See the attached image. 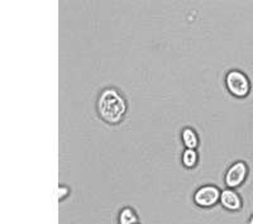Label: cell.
<instances>
[{
	"label": "cell",
	"mask_w": 253,
	"mask_h": 224,
	"mask_svg": "<svg viewBox=\"0 0 253 224\" xmlns=\"http://www.w3.org/2000/svg\"><path fill=\"white\" fill-rule=\"evenodd\" d=\"M225 87L236 98H246L251 91L250 79L239 70H230L225 75Z\"/></svg>",
	"instance_id": "obj_2"
},
{
	"label": "cell",
	"mask_w": 253,
	"mask_h": 224,
	"mask_svg": "<svg viewBox=\"0 0 253 224\" xmlns=\"http://www.w3.org/2000/svg\"><path fill=\"white\" fill-rule=\"evenodd\" d=\"M138 223V216L133 208L124 207L123 209L119 212L118 217V224H135Z\"/></svg>",
	"instance_id": "obj_7"
},
{
	"label": "cell",
	"mask_w": 253,
	"mask_h": 224,
	"mask_svg": "<svg viewBox=\"0 0 253 224\" xmlns=\"http://www.w3.org/2000/svg\"><path fill=\"white\" fill-rule=\"evenodd\" d=\"M70 193H71V191H70L69 186H66V185H60V186H58V200L63 201L70 195Z\"/></svg>",
	"instance_id": "obj_9"
},
{
	"label": "cell",
	"mask_w": 253,
	"mask_h": 224,
	"mask_svg": "<svg viewBox=\"0 0 253 224\" xmlns=\"http://www.w3.org/2000/svg\"><path fill=\"white\" fill-rule=\"evenodd\" d=\"M135 224H141V223H139V222H138V223H135Z\"/></svg>",
	"instance_id": "obj_11"
},
{
	"label": "cell",
	"mask_w": 253,
	"mask_h": 224,
	"mask_svg": "<svg viewBox=\"0 0 253 224\" xmlns=\"http://www.w3.org/2000/svg\"><path fill=\"white\" fill-rule=\"evenodd\" d=\"M221 207L224 209L229 210V212H238L243 207V200L239 196L234 189H225L221 191L220 194V201Z\"/></svg>",
	"instance_id": "obj_5"
},
{
	"label": "cell",
	"mask_w": 253,
	"mask_h": 224,
	"mask_svg": "<svg viewBox=\"0 0 253 224\" xmlns=\"http://www.w3.org/2000/svg\"><path fill=\"white\" fill-rule=\"evenodd\" d=\"M96 110L101 121L117 126L122 123L128 112V103L124 95L114 88H107L99 94Z\"/></svg>",
	"instance_id": "obj_1"
},
{
	"label": "cell",
	"mask_w": 253,
	"mask_h": 224,
	"mask_svg": "<svg viewBox=\"0 0 253 224\" xmlns=\"http://www.w3.org/2000/svg\"><path fill=\"white\" fill-rule=\"evenodd\" d=\"M248 224H253V216L251 217V218H250V221H248Z\"/></svg>",
	"instance_id": "obj_10"
},
{
	"label": "cell",
	"mask_w": 253,
	"mask_h": 224,
	"mask_svg": "<svg viewBox=\"0 0 253 224\" xmlns=\"http://www.w3.org/2000/svg\"><path fill=\"white\" fill-rule=\"evenodd\" d=\"M248 175V166L245 161H237L230 165L224 175V184L228 189H236L246 181Z\"/></svg>",
	"instance_id": "obj_4"
},
{
	"label": "cell",
	"mask_w": 253,
	"mask_h": 224,
	"mask_svg": "<svg viewBox=\"0 0 253 224\" xmlns=\"http://www.w3.org/2000/svg\"><path fill=\"white\" fill-rule=\"evenodd\" d=\"M220 194L221 190L215 185H203L199 187L194 193V203L198 205L199 208H211L216 205L220 201Z\"/></svg>",
	"instance_id": "obj_3"
},
{
	"label": "cell",
	"mask_w": 253,
	"mask_h": 224,
	"mask_svg": "<svg viewBox=\"0 0 253 224\" xmlns=\"http://www.w3.org/2000/svg\"><path fill=\"white\" fill-rule=\"evenodd\" d=\"M181 139L182 143L186 148L196 149L199 146V135L196 131L191 127H185L181 131Z\"/></svg>",
	"instance_id": "obj_6"
},
{
	"label": "cell",
	"mask_w": 253,
	"mask_h": 224,
	"mask_svg": "<svg viewBox=\"0 0 253 224\" xmlns=\"http://www.w3.org/2000/svg\"><path fill=\"white\" fill-rule=\"evenodd\" d=\"M181 160L182 165H184L186 169H194L199 162V153L196 152V149L185 148V151L182 152Z\"/></svg>",
	"instance_id": "obj_8"
}]
</instances>
